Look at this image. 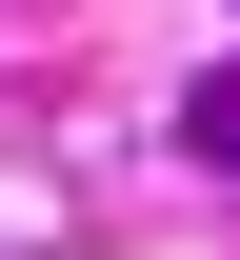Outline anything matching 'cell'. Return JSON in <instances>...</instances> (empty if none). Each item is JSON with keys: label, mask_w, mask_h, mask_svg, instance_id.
I'll return each instance as SVG.
<instances>
[{"label": "cell", "mask_w": 240, "mask_h": 260, "mask_svg": "<svg viewBox=\"0 0 240 260\" xmlns=\"http://www.w3.org/2000/svg\"><path fill=\"white\" fill-rule=\"evenodd\" d=\"M0 260H40V240H20V220H0Z\"/></svg>", "instance_id": "7a4b0ae2"}, {"label": "cell", "mask_w": 240, "mask_h": 260, "mask_svg": "<svg viewBox=\"0 0 240 260\" xmlns=\"http://www.w3.org/2000/svg\"><path fill=\"white\" fill-rule=\"evenodd\" d=\"M180 160H200V180H240V60H220V80H180Z\"/></svg>", "instance_id": "6da1fadb"}]
</instances>
